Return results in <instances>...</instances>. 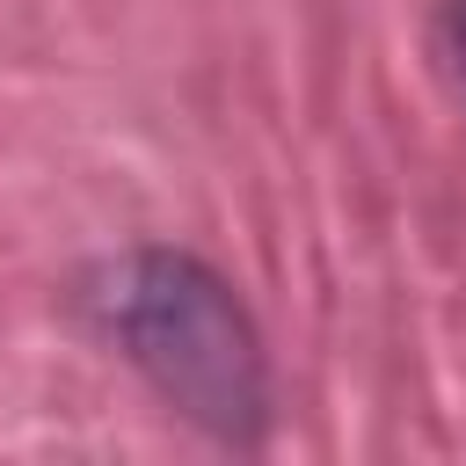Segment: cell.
I'll return each instance as SVG.
<instances>
[{"mask_svg": "<svg viewBox=\"0 0 466 466\" xmlns=\"http://www.w3.org/2000/svg\"><path fill=\"white\" fill-rule=\"evenodd\" d=\"M87 313L116 357L218 444H255L269 422V357L233 284L182 248H131L87 277Z\"/></svg>", "mask_w": 466, "mask_h": 466, "instance_id": "cell-1", "label": "cell"}, {"mask_svg": "<svg viewBox=\"0 0 466 466\" xmlns=\"http://www.w3.org/2000/svg\"><path fill=\"white\" fill-rule=\"evenodd\" d=\"M459 66H466V0H459Z\"/></svg>", "mask_w": 466, "mask_h": 466, "instance_id": "cell-2", "label": "cell"}]
</instances>
